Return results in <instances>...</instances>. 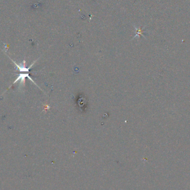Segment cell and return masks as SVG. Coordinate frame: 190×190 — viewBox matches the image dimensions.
<instances>
[{
  "mask_svg": "<svg viewBox=\"0 0 190 190\" xmlns=\"http://www.w3.org/2000/svg\"><path fill=\"white\" fill-rule=\"evenodd\" d=\"M26 77L28 78L29 80H30L32 82H33L34 84H35L37 86H38L34 82V81L31 78V77H30V76H29L28 73H26V74L22 73V74H20V75H19L18 77L17 78V79L15 81V82H13V84H15V83H16V82H18V81L20 80V81H21V85H22V84H23V85H25V78H26Z\"/></svg>",
  "mask_w": 190,
  "mask_h": 190,
  "instance_id": "obj_1",
  "label": "cell"
}]
</instances>
